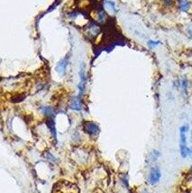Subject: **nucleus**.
I'll use <instances>...</instances> for the list:
<instances>
[{
	"mask_svg": "<svg viewBox=\"0 0 192 193\" xmlns=\"http://www.w3.org/2000/svg\"><path fill=\"white\" fill-rule=\"evenodd\" d=\"M180 153L182 158H186L188 154H191V151L187 146V145H180Z\"/></svg>",
	"mask_w": 192,
	"mask_h": 193,
	"instance_id": "obj_6",
	"label": "nucleus"
},
{
	"mask_svg": "<svg viewBox=\"0 0 192 193\" xmlns=\"http://www.w3.org/2000/svg\"><path fill=\"white\" fill-rule=\"evenodd\" d=\"M161 177H162V173H161L160 168L157 167V166L152 168V170L150 172V174H149V179H148L150 184H152V185L157 184L160 182Z\"/></svg>",
	"mask_w": 192,
	"mask_h": 193,
	"instance_id": "obj_1",
	"label": "nucleus"
},
{
	"mask_svg": "<svg viewBox=\"0 0 192 193\" xmlns=\"http://www.w3.org/2000/svg\"><path fill=\"white\" fill-rule=\"evenodd\" d=\"M163 2L166 5H172V0H163Z\"/></svg>",
	"mask_w": 192,
	"mask_h": 193,
	"instance_id": "obj_13",
	"label": "nucleus"
},
{
	"mask_svg": "<svg viewBox=\"0 0 192 193\" xmlns=\"http://www.w3.org/2000/svg\"><path fill=\"white\" fill-rule=\"evenodd\" d=\"M68 64H69V58L66 57V58L62 59L61 61H60L58 62V64H57V66H56V71H57L60 75H61V76L65 75V74H66V70H67Z\"/></svg>",
	"mask_w": 192,
	"mask_h": 193,
	"instance_id": "obj_3",
	"label": "nucleus"
},
{
	"mask_svg": "<svg viewBox=\"0 0 192 193\" xmlns=\"http://www.w3.org/2000/svg\"><path fill=\"white\" fill-rule=\"evenodd\" d=\"M189 126L188 125H184V126H181V127H180V133H184V134H186L188 131H189Z\"/></svg>",
	"mask_w": 192,
	"mask_h": 193,
	"instance_id": "obj_10",
	"label": "nucleus"
},
{
	"mask_svg": "<svg viewBox=\"0 0 192 193\" xmlns=\"http://www.w3.org/2000/svg\"><path fill=\"white\" fill-rule=\"evenodd\" d=\"M180 140H181V145H187V137L186 134L184 133H180Z\"/></svg>",
	"mask_w": 192,
	"mask_h": 193,
	"instance_id": "obj_9",
	"label": "nucleus"
},
{
	"mask_svg": "<svg viewBox=\"0 0 192 193\" xmlns=\"http://www.w3.org/2000/svg\"><path fill=\"white\" fill-rule=\"evenodd\" d=\"M42 113H43L45 116L51 117V116L53 115V111H52V109H51L50 107H42Z\"/></svg>",
	"mask_w": 192,
	"mask_h": 193,
	"instance_id": "obj_8",
	"label": "nucleus"
},
{
	"mask_svg": "<svg viewBox=\"0 0 192 193\" xmlns=\"http://www.w3.org/2000/svg\"><path fill=\"white\" fill-rule=\"evenodd\" d=\"M191 6V4L189 0H180L179 1V8L183 12H188Z\"/></svg>",
	"mask_w": 192,
	"mask_h": 193,
	"instance_id": "obj_5",
	"label": "nucleus"
},
{
	"mask_svg": "<svg viewBox=\"0 0 192 193\" xmlns=\"http://www.w3.org/2000/svg\"><path fill=\"white\" fill-rule=\"evenodd\" d=\"M160 155H161V153L159 152V151H157V150H153L152 153H151V154H150V158H151V160L152 161H156L159 157H160Z\"/></svg>",
	"mask_w": 192,
	"mask_h": 193,
	"instance_id": "obj_7",
	"label": "nucleus"
},
{
	"mask_svg": "<svg viewBox=\"0 0 192 193\" xmlns=\"http://www.w3.org/2000/svg\"><path fill=\"white\" fill-rule=\"evenodd\" d=\"M142 193H149V192H148V191H143Z\"/></svg>",
	"mask_w": 192,
	"mask_h": 193,
	"instance_id": "obj_16",
	"label": "nucleus"
},
{
	"mask_svg": "<svg viewBox=\"0 0 192 193\" xmlns=\"http://www.w3.org/2000/svg\"><path fill=\"white\" fill-rule=\"evenodd\" d=\"M189 31H190V34L191 35V37H192V28H190V29Z\"/></svg>",
	"mask_w": 192,
	"mask_h": 193,
	"instance_id": "obj_14",
	"label": "nucleus"
},
{
	"mask_svg": "<svg viewBox=\"0 0 192 193\" xmlns=\"http://www.w3.org/2000/svg\"><path fill=\"white\" fill-rule=\"evenodd\" d=\"M70 107L72 110H76V111H79L82 107V104H81V98L80 97H75L71 99L70 104Z\"/></svg>",
	"mask_w": 192,
	"mask_h": 193,
	"instance_id": "obj_4",
	"label": "nucleus"
},
{
	"mask_svg": "<svg viewBox=\"0 0 192 193\" xmlns=\"http://www.w3.org/2000/svg\"><path fill=\"white\" fill-rule=\"evenodd\" d=\"M84 129H85V132L89 135H97L99 133V127L94 122H87Z\"/></svg>",
	"mask_w": 192,
	"mask_h": 193,
	"instance_id": "obj_2",
	"label": "nucleus"
},
{
	"mask_svg": "<svg viewBox=\"0 0 192 193\" xmlns=\"http://www.w3.org/2000/svg\"><path fill=\"white\" fill-rule=\"evenodd\" d=\"M159 44H160V42H155V41H149L148 42V45L151 48H153V47H155V46H157Z\"/></svg>",
	"mask_w": 192,
	"mask_h": 193,
	"instance_id": "obj_11",
	"label": "nucleus"
},
{
	"mask_svg": "<svg viewBox=\"0 0 192 193\" xmlns=\"http://www.w3.org/2000/svg\"><path fill=\"white\" fill-rule=\"evenodd\" d=\"M190 137H191V142H192V128H191V135H190Z\"/></svg>",
	"mask_w": 192,
	"mask_h": 193,
	"instance_id": "obj_15",
	"label": "nucleus"
},
{
	"mask_svg": "<svg viewBox=\"0 0 192 193\" xmlns=\"http://www.w3.org/2000/svg\"><path fill=\"white\" fill-rule=\"evenodd\" d=\"M181 86H182V88H183V89H184L185 93H187V88H188V81H187V79H184L182 80V84H181Z\"/></svg>",
	"mask_w": 192,
	"mask_h": 193,
	"instance_id": "obj_12",
	"label": "nucleus"
}]
</instances>
